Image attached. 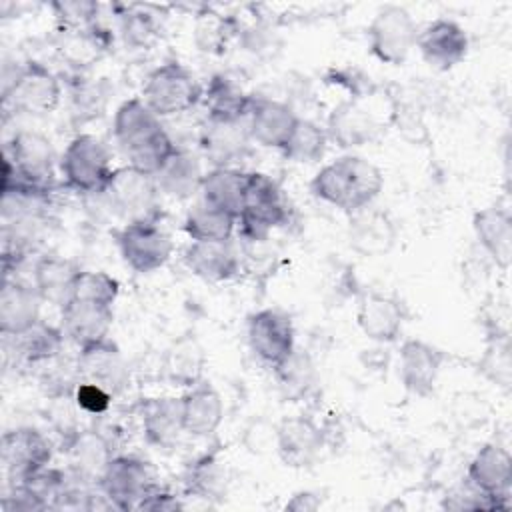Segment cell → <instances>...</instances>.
<instances>
[{"mask_svg": "<svg viewBox=\"0 0 512 512\" xmlns=\"http://www.w3.org/2000/svg\"><path fill=\"white\" fill-rule=\"evenodd\" d=\"M182 504L180 500L166 492V490H160L158 486H154L144 498L142 502L138 504L136 510H146V512H170V510H180Z\"/></svg>", "mask_w": 512, "mask_h": 512, "instance_id": "48", "label": "cell"}, {"mask_svg": "<svg viewBox=\"0 0 512 512\" xmlns=\"http://www.w3.org/2000/svg\"><path fill=\"white\" fill-rule=\"evenodd\" d=\"M244 444L252 454H264L270 448L276 450V426L266 420H254L244 430Z\"/></svg>", "mask_w": 512, "mask_h": 512, "instance_id": "47", "label": "cell"}, {"mask_svg": "<svg viewBox=\"0 0 512 512\" xmlns=\"http://www.w3.org/2000/svg\"><path fill=\"white\" fill-rule=\"evenodd\" d=\"M42 296L34 286L4 280L0 290V332L16 336L40 320Z\"/></svg>", "mask_w": 512, "mask_h": 512, "instance_id": "27", "label": "cell"}, {"mask_svg": "<svg viewBox=\"0 0 512 512\" xmlns=\"http://www.w3.org/2000/svg\"><path fill=\"white\" fill-rule=\"evenodd\" d=\"M112 130L128 164L150 176H156L176 150L160 116H156L142 98H130L116 108Z\"/></svg>", "mask_w": 512, "mask_h": 512, "instance_id": "1", "label": "cell"}, {"mask_svg": "<svg viewBox=\"0 0 512 512\" xmlns=\"http://www.w3.org/2000/svg\"><path fill=\"white\" fill-rule=\"evenodd\" d=\"M466 482L488 496L508 500L512 486V458L508 450L496 442L484 444L468 464Z\"/></svg>", "mask_w": 512, "mask_h": 512, "instance_id": "20", "label": "cell"}, {"mask_svg": "<svg viewBox=\"0 0 512 512\" xmlns=\"http://www.w3.org/2000/svg\"><path fill=\"white\" fill-rule=\"evenodd\" d=\"M384 176L368 158L346 154L322 166L310 182V192L348 214L368 206L380 194Z\"/></svg>", "mask_w": 512, "mask_h": 512, "instance_id": "2", "label": "cell"}, {"mask_svg": "<svg viewBox=\"0 0 512 512\" xmlns=\"http://www.w3.org/2000/svg\"><path fill=\"white\" fill-rule=\"evenodd\" d=\"M324 446L322 428L308 416H290L276 424V452L286 466H310Z\"/></svg>", "mask_w": 512, "mask_h": 512, "instance_id": "15", "label": "cell"}, {"mask_svg": "<svg viewBox=\"0 0 512 512\" xmlns=\"http://www.w3.org/2000/svg\"><path fill=\"white\" fill-rule=\"evenodd\" d=\"M246 120L250 138L254 142L266 148L282 150L298 122V116L284 102L272 98H254Z\"/></svg>", "mask_w": 512, "mask_h": 512, "instance_id": "17", "label": "cell"}, {"mask_svg": "<svg viewBox=\"0 0 512 512\" xmlns=\"http://www.w3.org/2000/svg\"><path fill=\"white\" fill-rule=\"evenodd\" d=\"M182 258L186 268L206 282L230 280L240 270V258L230 240L190 242Z\"/></svg>", "mask_w": 512, "mask_h": 512, "instance_id": "25", "label": "cell"}, {"mask_svg": "<svg viewBox=\"0 0 512 512\" xmlns=\"http://www.w3.org/2000/svg\"><path fill=\"white\" fill-rule=\"evenodd\" d=\"M182 426L192 436H212L224 420V402L220 392L204 378L186 388L180 396Z\"/></svg>", "mask_w": 512, "mask_h": 512, "instance_id": "22", "label": "cell"}, {"mask_svg": "<svg viewBox=\"0 0 512 512\" xmlns=\"http://www.w3.org/2000/svg\"><path fill=\"white\" fill-rule=\"evenodd\" d=\"M442 506L446 510H494V508H506L508 500L488 496V494L480 492L478 488H474L470 482H466V484L450 490L444 496Z\"/></svg>", "mask_w": 512, "mask_h": 512, "instance_id": "43", "label": "cell"}, {"mask_svg": "<svg viewBox=\"0 0 512 512\" xmlns=\"http://www.w3.org/2000/svg\"><path fill=\"white\" fill-rule=\"evenodd\" d=\"M206 352L194 336L176 338L164 352L162 370L164 376L180 388H190L204 380Z\"/></svg>", "mask_w": 512, "mask_h": 512, "instance_id": "31", "label": "cell"}, {"mask_svg": "<svg viewBox=\"0 0 512 512\" xmlns=\"http://www.w3.org/2000/svg\"><path fill=\"white\" fill-rule=\"evenodd\" d=\"M246 118L242 120L206 118L200 132V146L216 166H228L230 162H234L246 152L248 142L252 140Z\"/></svg>", "mask_w": 512, "mask_h": 512, "instance_id": "26", "label": "cell"}, {"mask_svg": "<svg viewBox=\"0 0 512 512\" xmlns=\"http://www.w3.org/2000/svg\"><path fill=\"white\" fill-rule=\"evenodd\" d=\"M322 506V500L318 494L310 492V490H300L296 494H292V498L286 502V510L290 512H314Z\"/></svg>", "mask_w": 512, "mask_h": 512, "instance_id": "49", "label": "cell"}, {"mask_svg": "<svg viewBox=\"0 0 512 512\" xmlns=\"http://www.w3.org/2000/svg\"><path fill=\"white\" fill-rule=\"evenodd\" d=\"M202 98L196 78L178 62L154 68L142 86V100L156 116H174L190 110Z\"/></svg>", "mask_w": 512, "mask_h": 512, "instance_id": "4", "label": "cell"}, {"mask_svg": "<svg viewBox=\"0 0 512 512\" xmlns=\"http://www.w3.org/2000/svg\"><path fill=\"white\" fill-rule=\"evenodd\" d=\"M154 486V474L148 462L136 456H114L98 482V488L118 510H136Z\"/></svg>", "mask_w": 512, "mask_h": 512, "instance_id": "10", "label": "cell"}, {"mask_svg": "<svg viewBox=\"0 0 512 512\" xmlns=\"http://www.w3.org/2000/svg\"><path fill=\"white\" fill-rule=\"evenodd\" d=\"M188 490L204 500L222 498L226 490V470L214 454H206L190 466L188 472Z\"/></svg>", "mask_w": 512, "mask_h": 512, "instance_id": "39", "label": "cell"}, {"mask_svg": "<svg viewBox=\"0 0 512 512\" xmlns=\"http://www.w3.org/2000/svg\"><path fill=\"white\" fill-rule=\"evenodd\" d=\"M52 10L60 24L62 32H84L92 30L100 6L88 0H70V2H54Z\"/></svg>", "mask_w": 512, "mask_h": 512, "instance_id": "42", "label": "cell"}, {"mask_svg": "<svg viewBox=\"0 0 512 512\" xmlns=\"http://www.w3.org/2000/svg\"><path fill=\"white\" fill-rule=\"evenodd\" d=\"M206 110L210 120H242L248 116L254 96H248L236 82L226 76H214L208 84Z\"/></svg>", "mask_w": 512, "mask_h": 512, "instance_id": "35", "label": "cell"}, {"mask_svg": "<svg viewBox=\"0 0 512 512\" xmlns=\"http://www.w3.org/2000/svg\"><path fill=\"white\" fill-rule=\"evenodd\" d=\"M232 32V22L210 10L198 14L194 22V42L198 50L208 54H220L226 48Z\"/></svg>", "mask_w": 512, "mask_h": 512, "instance_id": "41", "label": "cell"}, {"mask_svg": "<svg viewBox=\"0 0 512 512\" xmlns=\"http://www.w3.org/2000/svg\"><path fill=\"white\" fill-rule=\"evenodd\" d=\"M122 36L126 44L130 46H148L154 36H156V26L152 18L144 12H126L122 14V24H120Z\"/></svg>", "mask_w": 512, "mask_h": 512, "instance_id": "44", "label": "cell"}, {"mask_svg": "<svg viewBox=\"0 0 512 512\" xmlns=\"http://www.w3.org/2000/svg\"><path fill=\"white\" fill-rule=\"evenodd\" d=\"M248 342L264 364L276 368L296 348L290 316L274 308L258 310L248 320Z\"/></svg>", "mask_w": 512, "mask_h": 512, "instance_id": "11", "label": "cell"}, {"mask_svg": "<svg viewBox=\"0 0 512 512\" xmlns=\"http://www.w3.org/2000/svg\"><path fill=\"white\" fill-rule=\"evenodd\" d=\"M356 322L364 336L374 342H394L404 324V310L400 302L382 292H364L358 300Z\"/></svg>", "mask_w": 512, "mask_h": 512, "instance_id": "18", "label": "cell"}, {"mask_svg": "<svg viewBox=\"0 0 512 512\" xmlns=\"http://www.w3.org/2000/svg\"><path fill=\"white\" fill-rule=\"evenodd\" d=\"M78 374L82 382H92L102 388H106L110 394L124 388L128 380V370L124 364V358L118 350V346L108 338L98 344L80 348L78 362H76Z\"/></svg>", "mask_w": 512, "mask_h": 512, "instance_id": "21", "label": "cell"}, {"mask_svg": "<svg viewBox=\"0 0 512 512\" xmlns=\"http://www.w3.org/2000/svg\"><path fill=\"white\" fill-rule=\"evenodd\" d=\"M116 242L124 262L140 274L162 268L172 256V240L154 218L128 222L116 232Z\"/></svg>", "mask_w": 512, "mask_h": 512, "instance_id": "8", "label": "cell"}, {"mask_svg": "<svg viewBox=\"0 0 512 512\" xmlns=\"http://www.w3.org/2000/svg\"><path fill=\"white\" fill-rule=\"evenodd\" d=\"M120 294V284L116 278L102 270H82L76 278L72 300H84L100 306H114Z\"/></svg>", "mask_w": 512, "mask_h": 512, "instance_id": "40", "label": "cell"}, {"mask_svg": "<svg viewBox=\"0 0 512 512\" xmlns=\"http://www.w3.org/2000/svg\"><path fill=\"white\" fill-rule=\"evenodd\" d=\"M328 134L312 120L298 118L288 142L280 150L288 160L298 164H312L318 162L326 152Z\"/></svg>", "mask_w": 512, "mask_h": 512, "instance_id": "37", "label": "cell"}, {"mask_svg": "<svg viewBox=\"0 0 512 512\" xmlns=\"http://www.w3.org/2000/svg\"><path fill=\"white\" fill-rule=\"evenodd\" d=\"M62 88L58 78L40 62L16 68L10 82L2 86V102L22 114H50L58 108Z\"/></svg>", "mask_w": 512, "mask_h": 512, "instance_id": "5", "label": "cell"}, {"mask_svg": "<svg viewBox=\"0 0 512 512\" xmlns=\"http://www.w3.org/2000/svg\"><path fill=\"white\" fill-rule=\"evenodd\" d=\"M286 220V204L278 184L262 172H246L244 204L236 218L244 240L262 242Z\"/></svg>", "mask_w": 512, "mask_h": 512, "instance_id": "3", "label": "cell"}, {"mask_svg": "<svg viewBox=\"0 0 512 512\" xmlns=\"http://www.w3.org/2000/svg\"><path fill=\"white\" fill-rule=\"evenodd\" d=\"M416 38L418 28L410 12L396 4L380 8L368 26V44L372 56L390 66H400L406 62Z\"/></svg>", "mask_w": 512, "mask_h": 512, "instance_id": "7", "label": "cell"}, {"mask_svg": "<svg viewBox=\"0 0 512 512\" xmlns=\"http://www.w3.org/2000/svg\"><path fill=\"white\" fill-rule=\"evenodd\" d=\"M68 462L74 476L82 482H100L108 462L114 458L108 440L96 430L74 432L66 442Z\"/></svg>", "mask_w": 512, "mask_h": 512, "instance_id": "28", "label": "cell"}, {"mask_svg": "<svg viewBox=\"0 0 512 512\" xmlns=\"http://www.w3.org/2000/svg\"><path fill=\"white\" fill-rule=\"evenodd\" d=\"M154 178L158 188L164 194L184 200L200 192L204 172L194 154H190L188 150L176 148L174 154L166 160V164L160 168V172Z\"/></svg>", "mask_w": 512, "mask_h": 512, "instance_id": "33", "label": "cell"}, {"mask_svg": "<svg viewBox=\"0 0 512 512\" xmlns=\"http://www.w3.org/2000/svg\"><path fill=\"white\" fill-rule=\"evenodd\" d=\"M482 370L500 386L510 384V346L506 340H496L488 346L482 360Z\"/></svg>", "mask_w": 512, "mask_h": 512, "instance_id": "45", "label": "cell"}, {"mask_svg": "<svg viewBox=\"0 0 512 512\" xmlns=\"http://www.w3.org/2000/svg\"><path fill=\"white\" fill-rule=\"evenodd\" d=\"M12 338L18 356L28 364H38L58 356V352L62 350L64 332L62 328H56L40 318L38 322H34L32 326H28L26 330Z\"/></svg>", "mask_w": 512, "mask_h": 512, "instance_id": "36", "label": "cell"}, {"mask_svg": "<svg viewBox=\"0 0 512 512\" xmlns=\"http://www.w3.org/2000/svg\"><path fill=\"white\" fill-rule=\"evenodd\" d=\"M106 144L92 134H78L62 156V174L76 192H104L112 176Z\"/></svg>", "mask_w": 512, "mask_h": 512, "instance_id": "6", "label": "cell"}, {"mask_svg": "<svg viewBox=\"0 0 512 512\" xmlns=\"http://www.w3.org/2000/svg\"><path fill=\"white\" fill-rule=\"evenodd\" d=\"M74 400L78 404V408H82L88 414H102L110 408L112 402V394L92 382H80L74 390Z\"/></svg>", "mask_w": 512, "mask_h": 512, "instance_id": "46", "label": "cell"}, {"mask_svg": "<svg viewBox=\"0 0 512 512\" xmlns=\"http://www.w3.org/2000/svg\"><path fill=\"white\" fill-rule=\"evenodd\" d=\"M2 464L12 484L50 464L52 446L36 428H14L2 436Z\"/></svg>", "mask_w": 512, "mask_h": 512, "instance_id": "12", "label": "cell"}, {"mask_svg": "<svg viewBox=\"0 0 512 512\" xmlns=\"http://www.w3.org/2000/svg\"><path fill=\"white\" fill-rule=\"evenodd\" d=\"M236 218L208 202L194 204L184 218V232L192 242H224L232 238Z\"/></svg>", "mask_w": 512, "mask_h": 512, "instance_id": "34", "label": "cell"}, {"mask_svg": "<svg viewBox=\"0 0 512 512\" xmlns=\"http://www.w3.org/2000/svg\"><path fill=\"white\" fill-rule=\"evenodd\" d=\"M274 372L286 396L302 398L316 386V368L304 350L294 348V352L282 364H278Z\"/></svg>", "mask_w": 512, "mask_h": 512, "instance_id": "38", "label": "cell"}, {"mask_svg": "<svg viewBox=\"0 0 512 512\" xmlns=\"http://www.w3.org/2000/svg\"><path fill=\"white\" fill-rule=\"evenodd\" d=\"M416 46L428 66L444 72L458 66L466 58L470 42L468 34L458 22L438 18L418 32Z\"/></svg>", "mask_w": 512, "mask_h": 512, "instance_id": "14", "label": "cell"}, {"mask_svg": "<svg viewBox=\"0 0 512 512\" xmlns=\"http://www.w3.org/2000/svg\"><path fill=\"white\" fill-rule=\"evenodd\" d=\"M80 272L82 268L64 256H42L34 266V288L42 300L62 308L72 300Z\"/></svg>", "mask_w": 512, "mask_h": 512, "instance_id": "29", "label": "cell"}, {"mask_svg": "<svg viewBox=\"0 0 512 512\" xmlns=\"http://www.w3.org/2000/svg\"><path fill=\"white\" fill-rule=\"evenodd\" d=\"M158 192L156 178L130 164L114 168L104 190L112 206L126 216L128 222L154 218Z\"/></svg>", "mask_w": 512, "mask_h": 512, "instance_id": "9", "label": "cell"}, {"mask_svg": "<svg viewBox=\"0 0 512 512\" xmlns=\"http://www.w3.org/2000/svg\"><path fill=\"white\" fill-rule=\"evenodd\" d=\"M472 230L486 256L500 270H508L512 262V218L508 208L492 204L476 210Z\"/></svg>", "mask_w": 512, "mask_h": 512, "instance_id": "23", "label": "cell"}, {"mask_svg": "<svg viewBox=\"0 0 512 512\" xmlns=\"http://www.w3.org/2000/svg\"><path fill=\"white\" fill-rule=\"evenodd\" d=\"M398 238V228L392 216L372 204L350 214L348 244L364 258H378L388 254Z\"/></svg>", "mask_w": 512, "mask_h": 512, "instance_id": "13", "label": "cell"}, {"mask_svg": "<svg viewBox=\"0 0 512 512\" xmlns=\"http://www.w3.org/2000/svg\"><path fill=\"white\" fill-rule=\"evenodd\" d=\"M62 332L68 336L78 350L108 340L114 312L110 306H100L84 300H70L60 308Z\"/></svg>", "mask_w": 512, "mask_h": 512, "instance_id": "19", "label": "cell"}, {"mask_svg": "<svg viewBox=\"0 0 512 512\" xmlns=\"http://www.w3.org/2000/svg\"><path fill=\"white\" fill-rule=\"evenodd\" d=\"M244 186L246 172L230 166H214L202 178L200 196L210 206H216L238 218L244 204Z\"/></svg>", "mask_w": 512, "mask_h": 512, "instance_id": "32", "label": "cell"}, {"mask_svg": "<svg viewBox=\"0 0 512 512\" xmlns=\"http://www.w3.org/2000/svg\"><path fill=\"white\" fill-rule=\"evenodd\" d=\"M324 130L328 140L336 142L340 148H356L372 142L380 128L372 112L366 110L360 102L344 100L334 106Z\"/></svg>", "mask_w": 512, "mask_h": 512, "instance_id": "24", "label": "cell"}, {"mask_svg": "<svg viewBox=\"0 0 512 512\" xmlns=\"http://www.w3.org/2000/svg\"><path fill=\"white\" fill-rule=\"evenodd\" d=\"M142 430L150 444L158 448H170L184 432L180 398H148L142 402Z\"/></svg>", "mask_w": 512, "mask_h": 512, "instance_id": "30", "label": "cell"}, {"mask_svg": "<svg viewBox=\"0 0 512 512\" xmlns=\"http://www.w3.org/2000/svg\"><path fill=\"white\" fill-rule=\"evenodd\" d=\"M444 358L442 350L424 340H404L400 346V380L404 388L414 396L432 394Z\"/></svg>", "mask_w": 512, "mask_h": 512, "instance_id": "16", "label": "cell"}]
</instances>
